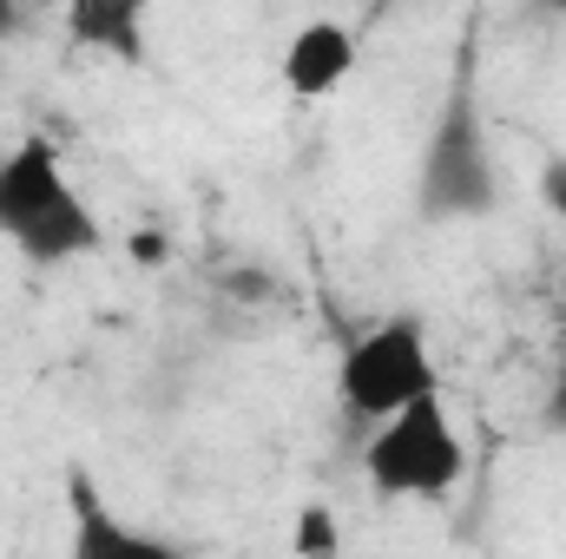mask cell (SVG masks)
Instances as JSON below:
<instances>
[{
  "mask_svg": "<svg viewBox=\"0 0 566 559\" xmlns=\"http://www.w3.org/2000/svg\"><path fill=\"white\" fill-rule=\"evenodd\" d=\"M0 238L27 264H73L106 251V224L73 184L60 145L46 133H27L0 158Z\"/></svg>",
  "mask_w": 566,
  "mask_h": 559,
  "instance_id": "obj_1",
  "label": "cell"
},
{
  "mask_svg": "<svg viewBox=\"0 0 566 559\" xmlns=\"http://www.w3.org/2000/svg\"><path fill=\"white\" fill-rule=\"evenodd\" d=\"M363 474L382 500H448L468 481V441L441 395L382 415L363 441Z\"/></svg>",
  "mask_w": 566,
  "mask_h": 559,
  "instance_id": "obj_2",
  "label": "cell"
},
{
  "mask_svg": "<svg viewBox=\"0 0 566 559\" xmlns=\"http://www.w3.org/2000/svg\"><path fill=\"white\" fill-rule=\"evenodd\" d=\"M422 395H441V369H434L422 316L369 323L336 362V402L369 428L382 415H396V409H409V402H422Z\"/></svg>",
  "mask_w": 566,
  "mask_h": 559,
  "instance_id": "obj_3",
  "label": "cell"
},
{
  "mask_svg": "<svg viewBox=\"0 0 566 559\" xmlns=\"http://www.w3.org/2000/svg\"><path fill=\"white\" fill-rule=\"evenodd\" d=\"M416 191H422V218H481L494 204V158H488L481 106L468 86L448 93V106L428 133Z\"/></svg>",
  "mask_w": 566,
  "mask_h": 559,
  "instance_id": "obj_4",
  "label": "cell"
},
{
  "mask_svg": "<svg viewBox=\"0 0 566 559\" xmlns=\"http://www.w3.org/2000/svg\"><path fill=\"white\" fill-rule=\"evenodd\" d=\"M356 66H363V40H356V27L316 13V20H303V27L283 40L277 80H283L290 99H329V93H343V86L356 80Z\"/></svg>",
  "mask_w": 566,
  "mask_h": 559,
  "instance_id": "obj_5",
  "label": "cell"
},
{
  "mask_svg": "<svg viewBox=\"0 0 566 559\" xmlns=\"http://www.w3.org/2000/svg\"><path fill=\"white\" fill-rule=\"evenodd\" d=\"M66 507H73V540H66L73 559H171V547L158 534H139V527L113 520V507L99 500L86 467L66 474Z\"/></svg>",
  "mask_w": 566,
  "mask_h": 559,
  "instance_id": "obj_6",
  "label": "cell"
},
{
  "mask_svg": "<svg viewBox=\"0 0 566 559\" xmlns=\"http://www.w3.org/2000/svg\"><path fill=\"white\" fill-rule=\"evenodd\" d=\"M145 7L151 0H66V33L86 53L145 66Z\"/></svg>",
  "mask_w": 566,
  "mask_h": 559,
  "instance_id": "obj_7",
  "label": "cell"
},
{
  "mask_svg": "<svg viewBox=\"0 0 566 559\" xmlns=\"http://www.w3.org/2000/svg\"><path fill=\"white\" fill-rule=\"evenodd\" d=\"M336 520H329V507H303V520H296V553H336Z\"/></svg>",
  "mask_w": 566,
  "mask_h": 559,
  "instance_id": "obj_8",
  "label": "cell"
},
{
  "mask_svg": "<svg viewBox=\"0 0 566 559\" xmlns=\"http://www.w3.org/2000/svg\"><path fill=\"white\" fill-rule=\"evenodd\" d=\"M541 428H547V434H566V329H560V349H554L547 395H541Z\"/></svg>",
  "mask_w": 566,
  "mask_h": 559,
  "instance_id": "obj_9",
  "label": "cell"
},
{
  "mask_svg": "<svg viewBox=\"0 0 566 559\" xmlns=\"http://www.w3.org/2000/svg\"><path fill=\"white\" fill-rule=\"evenodd\" d=\"M541 204L560 218V231H566V158H547L541 165Z\"/></svg>",
  "mask_w": 566,
  "mask_h": 559,
  "instance_id": "obj_10",
  "label": "cell"
},
{
  "mask_svg": "<svg viewBox=\"0 0 566 559\" xmlns=\"http://www.w3.org/2000/svg\"><path fill=\"white\" fill-rule=\"evenodd\" d=\"M27 33V0H0V40Z\"/></svg>",
  "mask_w": 566,
  "mask_h": 559,
  "instance_id": "obj_11",
  "label": "cell"
},
{
  "mask_svg": "<svg viewBox=\"0 0 566 559\" xmlns=\"http://www.w3.org/2000/svg\"><path fill=\"white\" fill-rule=\"evenodd\" d=\"M133 257H139V264H158V257H165V238H158V231H133Z\"/></svg>",
  "mask_w": 566,
  "mask_h": 559,
  "instance_id": "obj_12",
  "label": "cell"
},
{
  "mask_svg": "<svg viewBox=\"0 0 566 559\" xmlns=\"http://www.w3.org/2000/svg\"><path fill=\"white\" fill-rule=\"evenodd\" d=\"M547 7H554V13H566V0H547Z\"/></svg>",
  "mask_w": 566,
  "mask_h": 559,
  "instance_id": "obj_13",
  "label": "cell"
},
{
  "mask_svg": "<svg viewBox=\"0 0 566 559\" xmlns=\"http://www.w3.org/2000/svg\"><path fill=\"white\" fill-rule=\"evenodd\" d=\"M0 158H7V145H0Z\"/></svg>",
  "mask_w": 566,
  "mask_h": 559,
  "instance_id": "obj_14",
  "label": "cell"
}]
</instances>
